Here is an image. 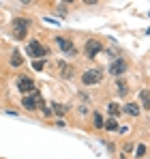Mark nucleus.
Wrapping results in <instances>:
<instances>
[{
    "label": "nucleus",
    "mask_w": 150,
    "mask_h": 159,
    "mask_svg": "<svg viewBox=\"0 0 150 159\" xmlns=\"http://www.w3.org/2000/svg\"><path fill=\"white\" fill-rule=\"evenodd\" d=\"M101 80H103V71H101V69H88V71H84V75H82L84 86H95V84H99Z\"/></svg>",
    "instance_id": "f257e3e1"
},
{
    "label": "nucleus",
    "mask_w": 150,
    "mask_h": 159,
    "mask_svg": "<svg viewBox=\"0 0 150 159\" xmlns=\"http://www.w3.org/2000/svg\"><path fill=\"white\" fill-rule=\"evenodd\" d=\"M26 52H28V56H32V58H45L47 56V48L41 41H30L28 48H26Z\"/></svg>",
    "instance_id": "f03ea898"
},
{
    "label": "nucleus",
    "mask_w": 150,
    "mask_h": 159,
    "mask_svg": "<svg viewBox=\"0 0 150 159\" xmlns=\"http://www.w3.org/2000/svg\"><path fill=\"white\" fill-rule=\"evenodd\" d=\"M28 26H30V22H28V20L17 17V20L13 22V30H11V34H13L15 39H24L26 32H28Z\"/></svg>",
    "instance_id": "7ed1b4c3"
},
{
    "label": "nucleus",
    "mask_w": 150,
    "mask_h": 159,
    "mask_svg": "<svg viewBox=\"0 0 150 159\" xmlns=\"http://www.w3.org/2000/svg\"><path fill=\"white\" fill-rule=\"evenodd\" d=\"M56 45L60 48V52H64L67 56H75L77 54V48L71 39H64V37H56Z\"/></svg>",
    "instance_id": "20e7f679"
},
{
    "label": "nucleus",
    "mask_w": 150,
    "mask_h": 159,
    "mask_svg": "<svg viewBox=\"0 0 150 159\" xmlns=\"http://www.w3.org/2000/svg\"><path fill=\"white\" fill-rule=\"evenodd\" d=\"M84 52H86V56H88V58H95L99 52H103V43H101L99 39H88V41H86Z\"/></svg>",
    "instance_id": "39448f33"
},
{
    "label": "nucleus",
    "mask_w": 150,
    "mask_h": 159,
    "mask_svg": "<svg viewBox=\"0 0 150 159\" xmlns=\"http://www.w3.org/2000/svg\"><path fill=\"white\" fill-rule=\"evenodd\" d=\"M17 88H20L24 95H28V93L37 90V84H34L32 80L28 78V75H20V78H17Z\"/></svg>",
    "instance_id": "423d86ee"
},
{
    "label": "nucleus",
    "mask_w": 150,
    "mask_h": 159,
    "mask_svg": "<svg viewBox=\"0 0 150 159\" xmlns=\"http://www.w3.org/2000/svg\"><path fill=\"white\" fill-rule=\"evenodd\" d=\"M126 71V60L125 58H116L112 65H109V73L112 75H122Z\"/></svg>",
    "instance_id": "0eeeda50"
},
{
    "label": "nucleus",
    "mask_w": 150,
    "mask_h": 159,
    "mask_svg": "<svg viewBox=\"0 0 150 159\" xmlns=\"http://www.w3.org/2000/svg\"><path fill=\"white\" fill-rule=\"evenodd\" d=\"M58 69H60V75L62 78H73V67L71 65H67V62H62V60H58Z\"/></svg>",
    "instance_id": "6e6552de"
},
{
    "label": "nucleus",
    "mask_w": 150,
    "mask_h": 159,
    "mask_svg": "<svg viewBox=\"0 0 150 159\" xmlns=\"http://www.w3.org/2000/svg\"><path fill=\"white\" fill-rule=\"evenodd\" d=\"M9 62H11V67H22V65H24V56H22L20 52H13Z\"/></svg>",
    "instance_id": "1a4fd4ad"
},
{
    "label": "nucleus",
    "mask_w": 150,
    "mask_h": 159,
    "mask_svg": "<svg viewBox=\"0 0 150 159\" xmlns=\"http://www.w3.org/2000/svg\"><path fill=\"white\" fill-rule=\"evenodd\" d=\"M122 112L129 114V116H137V114H139V106H137V103H126V106L122 107Z\"/></svg>",
    "instance_id": "9d476101"
},
{
    "label": "nucleus",
    "mask_w": 150,
    "mask_h": 159,
    "mask_svg": "<svg viewBox=\"0 0 150 159\" xmlns=\"http://www.w3.org/2000/svg\"><path fill=\"white\" fill-rule=\"evenodd\" d=\"M139 101L144 103L146 110H150V90H142V93H139Z\"/></svg>",
    "instance_id": "9b49d317"
},
{
    "label": "nucleus",
    "mask_w": 150,
    "mask_h": 159,
    "mask_svg": "<svg viewBox=\"0 0 150 159\" xmlns=\"http://www.w3.org/2000/svg\"><path fill=\"white\" fill-rule=\"evenodd\" d=\"M103 127H105V129H109V131H116V129H118V123H116V116H112V118H107Z\"/></svg>",
    "instance_id": "f8f14e48"
},
{
    "label": "nucleus",
    "mask_w": 150,
    "mask_h": 159,
    "mask_svg": "<svg viewBox=\"0 0 150 159\" xmlns=\"http://www.w3.org/2000/svg\"><path fill=\"white\" fill-rule=\"evenodd\" d=\"M92 120H95V127H97V129H101V127L105 125V120H103V116H101L99 112H92Z\"/></svg>",
    "instance_id": "ddd939ff"
},
{
    "label": "nucleus",
    "mask_w": 150,
    "mask_h": 159,
    "mask_svg": "<svg viewBox=\"0 0 150 159\" xmlns=\"http://www.w3.org/2000/svg\"><path fill=\"white\" fill-rule=\"evenodd\" d=\"M116 86H118V95H126L129 93V86H126V82H122V80H118Z\"/></svg>",
    "instance_id": "4468645a"
},
{
    "label": "nucleus",
    "mask_w": 150,
    "mask_h": 159,
    "mask_svg": "<svg viewBox=\"0 0 150 159\" xmlns=\"http://www.w3.org/2000/svg\"><path fill=\"white\" fill-rule=\"evenodd\" d=\"M107 112H109L112 116H118V114H120V107L116 106V103H107Z\"/></svg>",
    "instance_id": "2eb2a0df"
},
{
    "label": "nucleus",
    "mask_w": 150,
    "mask_h": 159,
    "mask_svg": "<svg viewBox=\"0 0 150 159\" xmlns=\"http://www.w3.org/2000/svg\"><path fill=\"white\" fill-rule=\"evenodd\" d=\"M54 112H56V114H64V112H67V107H64V106H58V103H54Z\"/></svg>",
    "instance_id": "dca6fc26"
},
{
    "label": "nucleus",
    "mask_w": 150,
    "mask_h": 159,
    "mask_svg": "<svg viewBox=\"0 0 150 159\" xmlns=\"http://www.w3.org/2000/svg\"><path fill=\"white\" fill-rule=\"evenodd\" d=\"M32 67H34L37 71H41V69L45 67V62H43V58H41V60H34V65H32Z\"/></svg>",
    "instance_id": "f3484780"
},
{
    "label": "nucleus",
    "mask_w": 150,
    "mask_h": 159,
    "mask_svg": "<svg viewBox=\"0 0 150 159\" xmlns=\"http://www.w3.org/2000/svg\"><path fill=\"white\" fill-rule=\"evenodd\" d=\"M144 155H146V146L139 144V146H137V157H144Z\"/></svg>",
    "instance_id": "a211bd4d"
},
{
    "label": "nucleus",
    "mask_w": 150,
    "mask_h": 159,
    "mask_svg": "<svg viewBox=\"0 0 150 159\" xmlns=\"http://www.w3.org/2000/svg\"><path fill=\"white\" fill-rule=\"evenodd\" d=\"M82 2H84V4H97L99 0H82Z\"/></svg>",
    "instance_id": "6ab92c4d"
},
{
    "label": "nucleus",
    "mask_w": 150,
    "mask_h": 159,
    "mask_svg": "<svg viewBox=\"0 0 150 159\" xmlns=\"http://www.w3.org/2000/svg\"><path fill=\"white\" fill-rule=\"evenodd\" d=\"M62 2H67V4H73L75 0H62Z\"/></svg>",
    "instance_id": "aec40b11"
}]
</instances>
